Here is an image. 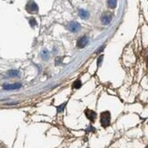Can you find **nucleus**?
I'll list each match as a JSON object with an SVG mask.
<instances>
[{
    "mask_svg": "<svg viewBox=\"0 0 148 148\" xmlns=\"http://www.w3.org/2000/svg\"><path fill=\"white\" fill-rule=\"evenodd\" d=\"M110 120H111V114L110 112L106 111V112H103L100 116V121H101V125L103 127H107L110 125Z\"/></svg>",
    "mask_w": 148,
    "mask_h": 148,
    "instance_id": "nucleus-1",
    "label": "nucleus"
},
{
    "mask_svg": "<svg viewBox=\"0 0 148 148\" xmlns=\"http://www.w3.org/2000/svg\"><path fill=\"white\" fill-rule=\"evenodd\" d=\"M26 9L28 13L30 14H36L38 12V7L34 1H29L26 6Z\"/></svg>",
    "mask_w": 148,
    "mask_h": 148,
    "instance_id": "nucleus-2",
    "label": "nucleus"
},
{
    "mask_svg": "<svg viewBox=\"0 0 148 148\" xmlns=\"http://www.w3.org/2000/svg\"><path fill=\"white\" fill-rule=\"evenodd\" d=\"M112 18H113V15L111 13H104L101 16V22L103 25H108L112 21Z\"/></svg>",
    "mask_w": 148,
    "mask_h": 148,
    "instance_id": "nucleus-3",
    "label": "nucleus"
},
{
    "mask_svg": "<svg viewBox=\"0 0 148 148\" xmlns=\"http://www.w3.org/2000/svg\"><path fill=\"white\" fill-rule=\"evenodd\" d=\"M22 87V85L20 83H16V84H6V85H3V89L5 90H17L19 88Z\"/></svg>",
    "mask_w": 148,
    "mask_h": 148,
    "instance_id": "nucleus-4",
    "label": "nucleus"
},
{
    "mask_svg": "<svg viewBox=\"0 0 148 148\" xmlns=\"http://www.w3.org/2000/svg\"><path fill=\"white\" fill-rule=\"evenodd\" d=\"M68 29L70 30L71 32L75 33V32H78L80 29H81V26H80L79 23L73 21V22H70V23L68 24Z\"/></svg>",
    "mask_w": 148,
    "mask_h": 148,
    "instance_id": "nucleus-5",
    "label": "nucleus"
},
{
    "mask_svg": "<svg viewBox=\"0 0 148 148\" xmlns=\"http://www.w3.org/2000/svg\"><path fill=\"white\" fill-rule=\"evenodd\" d=\"M88 43V38L87 36H82V37H80L79 39L77 40V46L78 48H84L86 45H87Z\"/></svg>",
    "mask_w": 148,
    "mask_h": 148,
    "instance_id": "nucleus-6",
    "label": "nucleus"
},
{
    "mask_svg": "<svg viewBox=\"0 0 148 148\" xmlns=\"http://www.w3.org/2000/svg\"><path fill=\"white\" fill-rule=\"evenodd\" d=\"M85 114L86 117H87L91 122H94V120H96V112H94V111H92V110H89V109H86L85 111Z\"/></svg>",
    "mask_w": 148,
    "mask_h": 148,
    "instance_id": "nucleus-7",
    "label": "nucleus"
},
{
    "mask_svg": "<svg viewBox=\"0 0 148 148\" xmlns=\"http://www.w3.org/2000/svg\"><path fill=\"white\" fill-rule=\"evenodd\" d=\"M79 16L81 18H83V19H87L88 17H89V12L86 11L85 9H80L79 10Z\"/></svg>",
    "mask_w": 148,
    "mask_h": 148,
    "instance_id": "nucleus-8",
    "label": "nucleus"
},
{
    "mask_svg": "<svg viewBox=\"0 0 148 148\" xmlns=\"http://www.w3.org/2000/svg\"><path fill=\"white\" fill-rule=\"evenodd\" d=\"M41 58L43 59V60H48L49 58V52L46 50V49H44V50L41 52Z\"/></svg>",
    "mask_w": 148,
    "mask_h": 148,
    "instance_id": "nucleus-9",
    "label": "nucleus"
},
{
    "mask_svg": "<svg viewBox=\"0 0 148 148\" xmlns=\"http://www.w3.org/2000/svg\"><path fill=\"white\" fill-rule=\"evenodd\" d=\"M20 75L19 71L18 70H10L8 71V75H9L10 77H18V75Z\"/></svg>",
    "mask_w": 148,
    "mask_h": 148,
    "instance_id": "nucleus-10",
    "label": "nucleus"
},
{
    "mask_svg": "<svg viewBox=\"0 0 148 148\" xmlns=\"http://www.w3.org/2000/svg\"><path fill=\"white\" fill-rule=\"evenodd\" d=\"M117 5V0H108V6L110 8H116Z\"/></svg>",
    "mask_w": 148,
    "mask_h": 148,
    "instance_id": "nucleus-11",
    "label": "nucleus"
},
{
    "mask_svg": "<svg viewBox=\"0 0 148 148\" xmlns=\"http://www.w3.org/2000/svg\"><path fill=\"white\" fill-rule=\"evenodd\" d=\"M82 86V82L81 80H77V81H75V83L73 84V87L75 88V89H78V88H80Z\"/></svg>",
    "mask_w": 148,
    "mask_h": 148,
    "instance_id": "nucleus-12",
    "label": "nucleus"
},
{
    "mask_svg": "<svg viewBox=\"0 0 148 148\" xmlns=\"http://www.w3.org/2000/svg\"><path fill=\"white\" fill-rule=\"evenodd\" d=\"M66 104H67V102H65L64 104H60L59 106H57V113H61V112H63L64 109H65V106H66Z\"/></svg>",
    "mask_w": 148,
    "mask_h": 148,
    "instance_id": "nucleus-13",
    "label": "nucleus"
},
{
    "mask_svg": "<svg viewBox=\"0 0 148 148\" xmlns=\"http://www.w3.org/2000/svg\"><path fill=\"white\" fill-rule=\"evenodd\" d=\"M29 23H30V26H36V19H35V18H30Z\"/></svg>",
    "mask_w": 148,
    "mask_h": 148,
    "instance_id": "nucleus-14",
    "label": "nucleus"
},
{
    "mask_svg": "<svg viewBox=\"0 0 148 148\" xmlns=\"http://www.w3.org/2000/svg\"><path fill=\"white\" fill-rule=\"evenodd\" d=\"M102 60H103V55H101V56H100V58H98V60H97V64H98V65H101Z\"/></svg>",
    "mask_w": 148,
    "mask_h": 148,
    "instance_id": "nucleus-15",
    "label": "nucleus"
},
{
    "mask_svg": "<svg viewBox=\"0 0 148 148\" xmlns=\"http://www.w3.org/2000/svg\"><path fill=\"white\" fill-rule=\"evenodd\" d=\"M8 106H13V104H17V103H9V104H7Z\"/></svg>",
    "mask_w": 148,
    "mask_h": 148,
    "instance_id": "nucleus-16",
    "label": "nucleus"
},
{
    "mask_svg": "<svg viewBox=\"0 0 148 148\" xmlns=\"http://www.w3.org/2000/svg\"><path fill=\"white\" fill-rule=\"evenodd\" d=\"M147 66H148V56H147Z\"/></svg>",
    "mask_w": 148,
    "mask_h": 148,
    "instance_id": "nucleus-17",
    "label": "nucleus"
}]
</instances>
